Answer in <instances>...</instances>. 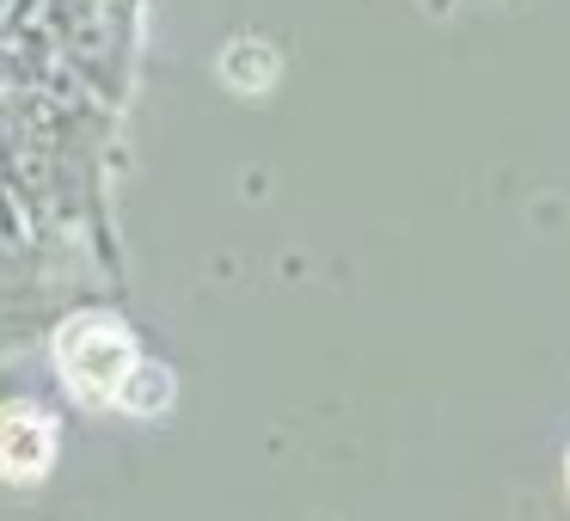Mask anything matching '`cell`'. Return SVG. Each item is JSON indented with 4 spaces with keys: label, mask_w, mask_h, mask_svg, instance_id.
<instances>
[{
    "label": "cell",
    "mask_w": 570,
    "mask_h": 521,
    "mask_svg": "<svg viewBox=\"0 0 570 521\" xmlns=\"http://www.w3.org/2000/svg\"><path fill=\"white\" fill-rule=\"evenodd\" d=\"M136 332L117 313H75L56 332V374L80 405H117V386L136 368Z\"/></svg>",
    "instance_id": "1"
},
{
    "label": "cell",
    "mask_w": 570,
    "mask_h": 521,
    "mask_svg": "<svg viewBox=\"0 0 570 521\" xmlns=\"http://www.w3.org/2000/svg\"><path fill=\"white\" fill-rule=\"evenodd\" d=\"M56 417L38 399H7L0 405V479L7 484H38L56 466Z\"/></svg>",
    "instance_id": "2"
},
{
    "label": "cell",
    "mask_w": 570,
    "mask_h": 521,
    "mask_svg": "<svg viewBox=\"0 0 570 521\" xmlns=\"http://www.w3.org/2000/svg\"><path fill=\"white\" fill-rule=\"evenodd\" d=\"M215 75H222L227 92H239V99H258V92L276 80V50H271V43H258V38H234V43L222 50V68H215Z\"/></svg>",
    "instance_id": "3"
},
{
    "label": "cell",
    "mask_w": 570,
    "mask_h": 521,
    "mask_svg": "<svg viewBox=\"0 0 570 521\" xmlns=\"http://www.w3.org/2000/svg\"><path fill=\"white\" fill-rule=\"evenodd\" d=\"M173 393H178L173 368L154 362V356H136V368H129L124 386H117V405H124L129 417H160V411L173 405Z\"/></svg>",
    "instance_id": "4"
},
{
    "label": "cell",
    "mask_w": 570,
    "mask_h": 521,
    "mask_svg": "<svg viewBox=\"0 0 570 521\" xmlns=\"http://www.w3.org/2000/svg\"><path fill=\"white\" fill-rule=\"evenodd\" d=\"M564 479H570V460H564Z\"/></svg>",
    "instance_id": "5"
}]
</instances>
